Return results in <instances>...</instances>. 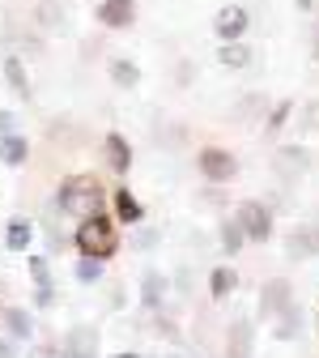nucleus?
<instances>
[{
  "mask_svg": "<svg viewBox=\"0 0 319 358\" xmlns=\"http://www.w3.org/2000/svg\"><path fill=\"white\" fill-rule=\"evenodd\" d=\"M73 248L81 256H98V260H111L119 252V231H115V217L94 209V213H85L77 222V231H73Z\"/></svg>",
  "mask_w": 319,
  "mask_h": 358,
  "instance_id": "1",
  "label": "nucleus"
},
{
  "mask_svg": "<svg viewBox=\"0 0 319 358\" xmlns=\"http://www.w3.org/2000/svg\"><path fill=\"white\" fill-rule=\"evenodd\" d=\"M103 201H107V192H103V184H98V175L81 171V175H68L64 184H60L52 209H56V213H68V217H85V213L103 209Z\"/></svg>",
  "mask_w": 319,
  "mask_h": 358,
  "instance_id": "2",
  "label": "nucleus"
},
{
  "mask_svg": "<svg viewBox=\"0 0 319 358\" xmlns=\"http://www.w3.org/2000/svg\"><path fill=\"white\" fill-rule=\"evenodd\" d=\"M235 222L243 227L247 243H268V239H272V209H268L264 201H239Z\"/></svg>",
  "mask_w": 319,
  "mask_h": 358,
  "instance_id": "3",
  "label": "nucleus"
},
{
  "mask_svg": "<svg viewBox=\"0 0 319 358\" xmlns=\"http://www.w3.org/2000/svg\"><path fill=\"white\" fill-rule=\"evenodd\" d=\"M196 166H200V175L209 184H230V179H239V158L230 150H221V145H205Z\"/></svg>",
  "mask_w": 319,
  "mask_h": 358,
  "instance_id": "4",
  "label": "nucleus"
},
{
  "mask_svg": "<svg viewBox=\"0 0 319 358\" xmlns=\"http://www.w3.org/2000/svg\"><path fill=\"white\" fill-rule=\"evenodd\" d=\"M294 303V286L285 278H268L260 286V299H255V311H260V320H277L281 311Z\"/></svg>",
  "mask_w": 319,
  "mask_h": 358,
  "instance_id": "5",
  "label": "nucleus"
},
{
  "mask_svg": "<svg viewBox=\"0 0 319 358\" xmlns=\"http://www.w3.org/2000/svg\"><path fill=\"white\" fill-rule=\"evenodd\" d=\"M247 30H251V13L243 9V5H225V9H217L213 13V34L225 43V38H247Z\"/></svg>",
  "mask_w": 319,
  "mask_h": 358,
  "instance_id": "6",
  "label": "nucleus"
},
{
  "mask_svg": "<svg viewBox=\"0 0 319 358\" xmlns=\"http://www.w3.org/2000/svg\"><path fill=\"white\" fill-rule=\"evenodd\" d=\"M251 345H255V320L235 316L225 324V358H251Z\"/></svg>",
  "mask_w": 319,
  "mask_h": 358,
  "instance_id": "7",
  "label": "nucleus"
},
{
  "mask_svg": "<svg viewBox=\"0 0 319 358\" xmlns=\"http://www.w3.org/2000/svg\"><path fill=\"white\" fill-rule=\"evenodd\" d=\"M103 158H107L111 175H128L132 171V145H128L124 132H107L103 137Z\"/></svg>",
  "mask_w": 319,
  "mask_h": 358,
  "instance_id": "8",
  "label": "nucleus"
},
{
  "mask_svg": "<svg viewBox=\"0 0 319 358\" xmlns=\"http://www.w3.org/2000/svg\"><path fill=\"white\" fill-rule=\"evenodd\" d=\"M217 64H221L225 73H247V69L255 64V56H251V48H247V38H225L221 48H217Z\"/></svg>",
  "mask_w": 319,
  "mask_h": 358,
  "instance_id": "9",
  "label": "nucleus"
},
{
  "mask_svg": "<svg viewBox=\"0 0 319 358\" xmlns=\"http://www.w3.org/2000/svg\"><path fill=\"white\" fill-rule=\"evenodd\" d=\"M136 22V0H103L98 5V26L103 30H128Z\"/></svg>",
  "mask_w": 319,
  "mask_h": 358,
  "instance_id": "10",
  "label": "nucleus"
},
{
  "mask_svg": "<svg viewBox=\"0 0 319 358\" xmlns=\"http://www.w3.org/2000/svg\"><path fill=\"white\" fill-rule=\"evenodd\" d=\"M0 324H5V333L13 341H30L34 337V311L30 307H0Z\"/></svg>",
  "mask_w": 319,
  "mask_h": 358,
  "instance_id": "11",
  "label": "nucleus"
},
{
  "mask_svg": "<svg viewBox=\"0 0 319 358\" xmlns=\"http://www.w3.org/2000/svg\"><path fill=\"white\" fill-rule=\"evenodd\" d=\"M272 166H277L281 179H294V175H302L311 166V150L306 145H281L277 154H272Z\"/></svg>",
  "mask_w": 319,
  "mask_h": 358,
  "instance_id": "12",
  "label": "nucleus"
},
{
  "mask_svg": "<svg viewBox=\"0 0 319 358\" xmlns=\"http://www.w3.org/2000/svg\"><path fill=\"white\" fill-rule=\"evenodd\" d=\"M0 162H5L9 171H17V166H26V162H30V141L22 137V128L0 137Z\"/></svg>",
  "mask_w": 319,
  "mask_h": 358,
  "instance_id": "13",
  "label": "nucleus"
},
{
  "mask_svg": "<svg viewBox=\"0 0 319 358\" xmlns=\"http://www.w3.org/2000/svg\"><path fill=\"white\" fill-rule=\"evenodd\" d=\"M5 248H9V252H30V248H34V222H30V217L17 213V217L5 222Z\"/></svg>",
  "mask_w": 319,
  "mask_h": 358,
  "instance_id": "14",
  "label": "nucleus"
},
{
  "mask_svg": "<svg viewBox=\"0 0 319 358\" xmlns=\"http://www.w3.org/2000/svg\"><path fill=\"white\" fill-rule=\"evenodd\" d=\"M111 205H115V222H124V227H136V222H145V205L136 201L128 188H115V196H111Z\"/></svg>",
  "mask_w": 319,
  "mask_h": 358,
  "instance_id": "15",
  "label": "nucleus"
},
{
  "mask_svg": "<svg viewBox=\"0 0 319 358\" xmlns=\"http://www.w3.org/2000/svg\"><path fill=\"white\" fill-rule=\"evenodd\" d=\"M166 290H170L166 273L149 268V273L141 278V307H145V311H162V299H166Z\"/></svg>",
  "mask_w": 319,
  "mask_h": 358,
  "instance_id": "16",
  "label": "nucleus"
},
{
  "mask_svg": "<svg viewBox=\"0 0 319 358\" xmlns=\"http://www.w3.org/2000/svg\"><path fill=\"white\" fill-rule=\"evenodd\" d=\"M64 345L77 350V354H85V358H98V329L94 324H73L64 333Z\"/></svg>",
  "mask_w": 319,
  "mask_h": 358,
  "instance_id": "17",
  "label": "nucleus"
},
{
  "mask_svg": "<svg viewBox=\"0 0 319 358\" xmlns=\"http://www.w3.org/2000/svg\"><path fill=\"white\" fill-rule=\"evenodd\" d=\"M235 290H239V273H235L230 264H217L213 273H209V294H213V303H225Z\"/></svg>",
  "mask_w": 319,
  "mask_h": 358,
  "instance_id": "18",
  "label": "nucleus"
},
{
  "mask_svg": "<svg viewBox=\"0 0 319 358\" xmlns=\"http://www.w3.org/2000/svg\"><path fill=\"white\" fill-rule=\"evenodd\" d=\"M285 256H290V260H311V256H315L311 222H306V227H290V235H285Z\"/></svg>",
  "mask_w": 319,
  "mask_h": 358,
  "instance_id": "19",
  "label": "nucleus"
},
{
  "mask_svg": "<svg viewBox=\"0 0 319 358\" xmlns=\"http://www.w3.org/2000/svg\"><path fill=\"white\" fill-rule=\"evenodd\" d=\"M73 278H77L81 286H98V282L107 278V260H98V256H77Z\"/></svg>",
  "mask_w": 319,
  "mask_h": 358,
  "instance_id": "20",
  "label": "nucleus"
},
{
  "mask_svg": "<svg viewBox=\"0 0 319 358\" xmlns=\"http://www.w3.org/2000/svg\"><path fill=\"white\" fill-rule=\"evenodd\" d=\"M217 248H221L225 256H239V252L247 248V235H243V227H239L235 217H225V222H221V231H217Z\"/></svg>",
  "mask_w": 319,
  "mask_h": 358,
  "instance_id": "21",
  "label": "nucleus"
},
{
  "mask_svg": "<svg viewBox=\"0 0 319 358\" xmlns=\"http://www.w3.org/2000/svg\"><path fill=\"white\" fill-rule=\"evenodd\" d=\"M0 73H5V81L17 90V94L26 99L30 94V73H26V60L22 56H5V64H0Z\"/></svg>",
  "mask_w": 319,
  "mask_h": 358,
  "instance_id": "22",
  "label": "nucleus"
},
{
  "mask_svg": "<svg viewBox=\"0 0 319 358\" xmlns=\"http://www.w3.org/2000/svg\"><path fill=\"white\" fill-rule=\"evenodd\" d=\"M264 115H268V120H264V132H268V137H281V128H285V124H290V115H294V99L272 103Z\"/></svg>",
  "mask_w": 319,
  "mask_h": 358,
  "instance_id": "23",
  "label": "nucleus"
},
{
  "mask_svg": "<svg viewBox=\"0 0 319 358\" xmlns=\"http://www.w3.org/2000/svg\"><path fill=\"white\" fill-rule=\"evenodd\" d=\"M107 73H111V85H119V90H132L136 81H141V69H136V60H111Z\"/></svg>",
  "mask_w": 319,
  "mask_h": 358,
  "instance_id": "24",
  "label": "nucleus"
},
{
  "mask_svg": "<svg viewBox=\"0 0 319 358\" xmlns=\"http://www.w3.org/2000/svg\"><path fill=\"white\" fill-rule=\"evenodd\" d=\"M264 111H268V99L251 90V94H243V99H239V107H235V120H239V124H251V120H260Z\"/></svg>",
  "mask_w": 319,
  "mask_h": 358,
  "instance_id": "25",
  "label": "nucleus"
},
{
  "mask_svg": "<svg viewBox=\"0 0 319 358\" xmlns=\"http://www.w3.org/2000/svg\"><path fill=\"white\" fill-rule=\"evenodd\" d=\"M298 333H302V316H298V307L290 303V307L281 311V320L272 324V337H277V341H290V337H298Z\"/></svg>",
  "mask_w": 319,
  "mask_h": 358,
  "instance_id": "26",
  "label": "nucleus"
},
{
  "mask_svg": "<svg viewBox=\"0 0 319 358\" xmlns=\"http://www.w3.org/2000/svg\"><path fill=\"white\" fill-rule=\"evenodd\" d=\"M26 268H30V282L34 286H52V256H30Z\"/></svg>",
  "mask_w": 319,
  "mask_h": 358,
  "instance_id": "27",
  "label": "nucleus"
},
{
  "mask_svg": "<svg viewBox=\"0 0 319 358\" xmlns=\"http://www.w3.org/2000/svg\"><path fill=\"white\" fill-rule=\"evenodd\" d=\"M158 239H162V235H158V227H145V222H136V239H132V248H136V252H149Z\"/></svg>",
  "mask_w": 319,
  "mask_h": 358,
  "instance_id": "28",
  "label": "nucleus"
},
{
  "mask_svg": "<svg viewBox=\"0 0 319 358\" xmlns=\"http://www.w3.org/2000/svg\"><path fill=\"white\" fill-rule=\"evenodd\" d=\"M34 307H38V311L56 307V286H34Z\"/></svg>",
  "mask_w": 319,
  "mask_h": 358,
  "instance_id": "29",
  "label": "nucleus"
},
{
  "mask_svg": "<svg viewBox=\"0 0 319 358\" xmlns=\"http://www.w3.org/2000/svg\"><path fill=\"white\" fill-rule=\"evenodd\" d=\"M17 124H22V120H17L13 107H0V137H5V132H17Z\"/></svg>",
  "mask_w": 319,
  "mask_h": 358,
  "instance_id": "30",
  "label": "nucleus"
},
{
  "mask_svg": "<svg viewBox=\"0 0 319 358\" xmlns=\"http://www.w3.org/2000/svg\"><path fill=\"white\" fill-rule=\"evenodd\" d=\"M192 77H196V64H192V60H179V64H175V85H188Z\"/></svg>",
  "mask_w": 319,
  "mask_h": 358,
  "instance_id": "31",
  "label": "nucleus"
},
{
  "mask_svg": "<svg viewBox=\"0 0 319 358\" xmlns=\"http://www.w3.org/2000/svg\"><path fill=\"white\" fill-rule=\"evenodd\" d=\"M302 128H306V132H319V99L306 103V111H302Z\"/></svg>",
  "mask_w": 319,
  "mask_h": 358,
  "instance_id": "32",
  "label": "nucleus"
},
{
  "mask_svg": "<svg viewBox=\"0 0 319 358\" xmlns=\"http://www.w3.org/2000/svg\"><path fill=\"white\" fill-rule=\"evenodd\" d=\"M98 52H103V38H85L81 43V60H94Z\"/></svg>",
  "mask_w": 319,
  "mask_h": 358,
  "instance_id": "33",
  "label": "nucleus"
},
{
  "mask_svg": "<svg viewBox=\"0 0 319 358\" xmlns=\"http://www.w3.org/2000/svg\"><path fill=\"white\" fill-rule=\"evenodd\" d=\"M17 345H22V341H13V337H0V358H17Z\"/></svg>",
  "mask_w": 319,
  "mask_h": 358,
  "instance_id": "34",
  "label": "nucleus"
},
{
  "mask_svg": "<svg viewBox=\"0 0 319 358\" xmlns=\"http://www.w3.org/2000/svg\"><path fill=\"white\" fill-rule=\"evenodd\" d=\"M311 239H315V256H319V222H311Z\"/></svg>",
  "mask_w": 319,
  "mask_h": 358,
  "instance_id": "35",
  "label": "nucleus"
},
{
  "mask_svg": "<svg viewBox=\"0 0 319 358\" xmlns=\"http://www.w3.org/2000/svg\"><path fill=\"white\" fill-rule=\"evenodd\" d=\"M311 56L319 60V26H315V43H311Z\"/></svg>",
  "mask_w": 319,
  "mask_h": 358,
  "instance_id": "36",
  "label": "nucleus"
},
{
  "mask_svg": "<svg viewBox=\"0 0 319 358\" xmlns=\"http://www.w3.org/2000/svg\"><path fill=\"white\" fill-rule=\"evenodd\" d=\"M111 358H141V354H132V350H124V354H111Z\"/></svg>",
  "mask_w": 319,
  "mask_h": 358,
  "instance_id": "37",
  "label": "nucleus"
}]
</instances>
